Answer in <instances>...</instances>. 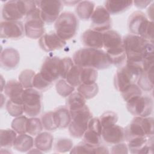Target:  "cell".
<instances>
[{"label": "cell", "instance_id": "obj_1", "mask_svg": "<svg viewBox=\"0 0 154 154\" xmlns=\"http://www.w3.org/2000/svg\"><path fill=\"white\" fill-rule=\"evenodd\" d=\"M75 64L102 70L108 68L111 64L106 53L101 49L83 48L78 50L73 56Z\"/></svg>", "mask_w": 154, "mask_h": 154}, {"label": "cell", "instance_id": "obj_39", "mask_svg": "<svg viewBox=\"0 0 154 154\" xmlns=\"http://www.w3.org/2000/svg\"><path fill=\"white\" fill-rule=\"evenodd\" d=\"M26 117L20 116L16 117L11 122L12 129L19 134H23L26 132L27 122Z\"/></svg>", "mask_w": 154, "mask_h": 154}, {"label": "cell", "instance_id": "obj_18", "mask_svg": "<svg viewBox=\"0 0 154 154\" xmlns=\"http://www.w3.org/2000/svg\"><path fill=\"white\" fill-rule=\"evenodd\" d=\"M101 137L106 143L116 144L125 140V129L117 125L102 128Z\"/></svg>", "mask_w": 154, "mask_h": 154}, {"label": "cell", "instance_id": "obj_47", "mask_svg": "<svg viewBox=\"0 0 154 154\" xmlns=\"http://www.w3.org/2000/svg\"><path fill=\"white\" fill-rule=\"evenodd\" d=\"M111 153H128V146L125 144L119 143L114 144L111 148Z\"/></svg>", "mask_w": 154, "mask_h": 154}, {"label": "cell", "instance_id": "obj_36", "mask_svg": "<svg viewBox=\"0 0 154 154\" xmlns=\"http://www.w3.org/2000/svg\"><path fill=\"white\" fill-rule=\"evenodd\" d=\"M35 73L31 69L23 70L19 75V81L25 89L33 87V81Z\"/></svg>", "mask_w": 154, "mask_h": 154}, {"label": "cell", "instance_id": "obj_21", "mask_svg": "<svg viewBox=\"0 0 154 154\" xmlns=\"http://www.w3.org/2000/svg\"><path fill=\"white\" fill-rule=\"evenodd\" d=\"M23 88L19 81L11 80L6 83L4 90L5 94L9 97L10 100L14 102L23 104L22 94L24 91Z\"/></svg>", "mask_w": 154, "mask_h": 154}, {"label": "cell", "instance_id": "obj_44", "mask_svg": "<svg viewBox=\"0 0 154 154\" xmlns=\"http://www.w3.org/2000/svg\"><path fill=\"white\" fill-rule=\"evenodd\" d=\"M73 144V141L69 138H60L55 144V150L59 153H65L71 150Z\"/></svg>", "mask_w": 154, "mask_h": 154}, {"label": "cell", "instance_id": "obj_17", "mask_svg": "<svg viewBox=\"0 0 154 154\" xmlns=\"http://www.w3.org/2000/svg\"><path fill=\"white\" fill-rule=\"evenodd\" d=\"M40 47L46 52L63 48L66 44V42L61 39L55 32H51L42 36L38 41Z\"/></svg>", "mask_w": 154, "mask_h": 154}, {"label": "cell", "instance_id": "obj_49", "mask_svg": "<svg viewBox=\"0 0 154 154\" xmlns=\"http://www.w3.org/2000/svg\"><path fill=\"white\" fill-rule=\"evenodd\" d=\"M153 4H151L150 7H149V8L147 10V13H148V16L149 17L150 16V19L152 20V21H153Z\"/></svg>", "mask_w": 154, "mask_h": 154}, {"label": "cell", "instance_id": "obj_19", "mask_svg": "<svg viewBox=\"0 0 154 154\" xmlns=\"http://www.w3.org/2000/svg\"><path fill=\"white\" fill-rule=\"evenodd\" d=\"M20 61V55L17 50L12 48H5L1 54V67L6 70L16 68Z\"/></svg>", "mask_w": 154, "mask_h": 154}, {"label": "cell", "instance_id": "obj_13", "mask_svg": "<svg viewBox=\"0 0 154 154\" xmlns=\"http://www.w3.org/2000/svg\"><path fill=\"white\" fill-rule=\"evenodd\" d=\"M91 29L100 32H104L110 29L112 20L110 14L104 7L97 6L90 18Z\"/></svg>", "mask_w": 154, "mask_h": 154}, {"label": "cell", "instance_id": "obj_22", "mask_svg": "<svg viewBox=\"0 0 154 154\" xmlns=\"http://www.w3.org/2000/svg\"><path fill=\"white\" fill-rule=\"evenodd\" d=\"M107 147L99 144L94 146L85 142L80 143L70 150V153H109Z\"/></svg>", "mask_w": 154, "mask_h": 154}, {"label": "cell", "instance_id": "obj_30", "mask_svg": "<svg viewBox=\"0 0 154 154\" xmlns=\"http://www.w3.org/2000/svg\"><path fill=\"white\" fill-rule=\"evenodd\" d=\"M34 144V141L32 137L25 134H19L17 137L13 145V147L17 151L26 152L32 149Z\"/></svg>", "mask_w": 154, "mask_h": 154}, {"label": "cell", "instance_id": "obj_35", "mask_svg": "<svg viewBox=\"0 0 154 154\" xmlns=\"http://www.w3.org/2000/svg\"><path fill=\"white\" fill-rule=\"evenodd\" d=\"M81 66L74 64L66 77L65 79L67 82L74 87L79 86L81 84Z\"/></svg>", "mask_w": 154, "mask_h": 154}, {"label": "cell", "instance_id": "obj_46", "mask_svg": "<svg viewBox=\"0 0 154 154\" xmlns=\"http://www.w3.org/2000/svg\"><path fill=\"white\" fill-rule=\"evenodd\" d=\"M73 65V61L69 57H65L61 59L60 62V77L63 79H66L68 72Z\"/></svg>", "mask_w": 154, "mask_h": 154}, {"label": "cell", "instance_id": "obj_16", "mask_svg": "<svg viewBox=\"0 0 154 154\" xmlns=\"http://www.w3.org/2000/svg\"><path fill=\"white\" fill-rule=\"evenodd\" d=\"M102 126L99 119L91 118L88 124V127L83 135L84 142L96 146L100 144Z\"/></svg>", "mask_w": 154, "mask_h": 154}, {"label": "cell", "instance_id": "obj_12", "mask_svg": "<svg viewBox=\"0 0 154 154\" xmlns=\"http://www.w3.org/2000/svg\"><path fill=\"white\" fill-rule=\"evenodd\" d=\"M40 11V17L43 22L52 23L57 20L63 5L60 1H36Z\"/></svg>", "mask_w": 154, "mask_h": 154}, {"label": "cell", "instance_id": "obj_33", "mask_svg": "<svg viewBox=\"0 0 154 154\" xmlns=\"http://www.w3.org/2000/svg\"><path fill=\"white\" fill-rule=\"evenodd\" d=\"M97 78V70L91 67H82L81 71V84L95 83Z\"/></svg>", "mask_w": 154, "mask_h": 154}, {"label": "cell", "instance_id": "obj_24", "mask_svg": "<svg viewBox=\"0 0 154 154\" xmlns=\"http://www.w3.org/2000/svg\"><path fill=\"white\" fill-rule=\"evenodd\" d=\"M132 4V1L108 0L105 2V8L110 14H117L126 11Z\"/></svg>", "mask_w": 154, "mask_h": 154}, {"label": "cell", "instance_id": "obj_8", "mask_svg": "<svg viewBox=\"0 0 154 154\" xmlns=\"http://www.w3.org/2000/svg\"><path fill=\"white\" fill-rule=\"evenodd\" d=\"M54 26L56 34L66 42L75 35L78 28V20L73 13L64 11L60 14Z\"/></svg>", "mask_w": 154, "mask_h": 154}, {"label": "cell", "instance_id": "obj_40", "mask_svg": "<svg viewBox=\"0 0 154 154\" xmlns=\"http://www.w3.org/2000/svg\"><path fill=\"white\" fill-rule=\"evenodd\" d=\"M122 96L125 102L129 100L142 95V90L135 84H132L121 92Z\"/></svg>", "mask_w": 154, "mask_h": 154}, {"label": "cell", "instance_id": "obj_37", "mask_svg": "<svg viewBox=\"0 0 154 154\" xmlns=\"http://www.w3.org/2000/svg\"><path fill=\"white\" fill-rule=\"evenodd\" d=\"M42 121L35 117H31L28 119L26 132L31 135H37L43 130Z\"/></svg>", "mask_w": 154, "mask_h": 154}, {"label": "cell", "instance_id": "obj_10", "mask_svg": "<svg viewBox=\"0 0 154 154\" xmlns=\"http://www.w3.org/2000/svg\"><path fill=\"white\" fill-rule=\"evenodd\" d=\"M152 99L148 96H140L134 97L126 102L128 111L135 117H146L153 111Z\"/></svg>", "mask_w": 154, "mask_h": 154}, {"label": "cell", "instance_id": "obj_3", "mask_svg": "<svg viewBox=\"0 0 154 154\" xmlns=\"http://www.w3.org/2000/svg\"><path fill=\"white\" fill-rule=\"evenodd\" d=\"M128 28L132 34L153 43V22L142 11H136L131 14L128 19Z\"/></svg>", "mask_w": 154, "mask_h": 154}, {"label": "cell", "instance_id": "obj_42", "mask_svg": "<svg viewBox=\"0 0 154 154\" xmlns=\"http://www.w3.org/2000/svg\"><path fill=\"white\" fill-rule=\"evenodd\" d=\"M41 121L43 128L47 131H54L58 128L55 123L53 111H49L43 114L42 116Z\"/></svg>", "mask_w": 154, "mask_h": 154}, {"label": "cell", "instance_id": "obj_7", "mask_svg": "<svg viewBox=\"0 0 154 154\" xmlns=\"http://www.w3.org/2000/svg\"><path fill=\"white\" fill-rule=\"evenodd\" d=\"M149 42L137 35L130 34L125 36L123 38V45L126 52L127 60L143 63V55Z\"/></svg>", "mask_w": 154, "mask_h": 154}, {"label": "cell", "instance_id": "obj_43", "mask_svg": "<svg viewBox=\"0 0 154 154\" xmlns=\"http://www.w3.org/2000/svg\"><path fill=\"white\" fill-rule=\"evenodd\" d=\"M6 109L12 117L20 116L24 112L23 104L14 102L10 99L7 102Z\"/></svg>", "mask_w": 154, "mask_h": 154}, {"label": "cell", "instance_id": "obj_38", "mask_svg": "<svg viewBox=\"0 0 154 154\" xmlns=\"http://www.w3.org/2000/svg\"><path fill=\"white\" fill-rule=\"evenodd\" d=\"M55 88L58 94L64 97L70 95L75 90V87L68 83L65 79L59 80L56 83Z\"/></svg>", "mask_w": 154, "mask_h": 154}, {"label": "cell", "instance_id": "obj_15", "mask_svg": "<svg viewBox=\"0 0 154 154\" xmlns=\"http://www.w3.org/2000/svg\"><path fill=\"white\" fill-rule=\"evenodd\" d=\"M57 57H47L43 61L40 73L48 81L52 82L60 77V62Z\"/></svg>", "mask_w": 154, "mask_h": 154}, {"label": "cell", "instance_id": "obj_9", "mask_svg": "<svg viewBox=\"0 0 154 154\" xmlns=\"http://www.w3.org/2000/svg\"><path fill=\"white\" fill-rule=\"evenodd\" d=\"M26 22L24 25L25 35L32 39L40 38L45 32L44 22L40 17L38 7L35 8L26 16Z\"/></svg>", "mask_w": 154, "mask_h": 154}, {"label": "cell", "instance_id": "obj_29", "mask_svg": "<svg viewBox=\"0 0 154 154\" xmlns=\"http://www.w3.org/2000/svg\"><path fill=\"white\" fill-rule=\"evenodd\" d=\"M94 10V3L90 1H79L76 7V13L79 18L87 20L91 18Z\"/></svg>", "mask_w": 154, "mask_h": 154}, {"label": "cell", "instance_id": "obj_45", "mask_svg": "<svg viewBox=\"0 0 154 154\" xmlns=\"http://www.w3.org/2000/svg\"><path fill=\"white\" fill-rule=\"evenodd\" d=\"M52 84V82L46 79L39 72L35 74L33 81V87L38 90H46Z\"/></svg>", "mask_w": 154, "mask_h": 154}, {"label": "cell", "instance_id": "obj_27", "mask_svg": "<svg viewBox=\"0 0 154 154\" xmlns=\"http://www.w3.org/2000/svg\"><path fill=\"white\" fill-rule=\"evenodd\" d=\"M54 137L52 135L48 132H40L34 140V145L42 152H49L52 147Z\"/></svg>", "mask_w": 154, "mask_h": 154}, {"label": "cell", "instance_id": "obj_6", "mask_svg": "<svg viewBox=\"0 0 154 154\" xmlns=\"http://www.w3.org/2000/svg\"><path fill=\"white\" fill-rule=\"evenodd\" d=\"M71 115V122L69 125V131L74 138H81L87 129L92 114L85 105L79 109L69 110Z\"/></svg>", "mask_w": 154, "mask_h": 154}, {"label": "cell", "instance_id": "obj_32", "mask_svg": "<svg viewBox=\"0 0 154 154\" xmlns=\"http://www.w3.org/2000/svg\"><path fill=\"white\" fill-rule=\"evenodd\" d=\"M85 105V99L79 92L72 93L66 100V106L69 110L79 109Z\"/></svg>", "mask_w": 154, "mask_h": 154}, {"label": "cell", "instance_id": "obj_23", "mask_svg": "<svg viewBox=\"0 0 154 154\" xmlns=\"http://www.w3.org/2000/svg\"><path fill=\"white\" fill-rule=\"evenodd\" d=\"M103 45L106 50L116 48L123 45V39L117 31L109 29L103 32Z\"/></svg>", "mask_w": 154, "mask_h": 154}, {"label": "cell", "instance_id": "obj_34", "mask_svg": "<svg viewBox=\"0 0 154 154\" xmlns=\"http://www.w3.org/2000/svg\"><path fill=\"white\" fill-rule=\"evenodd\" d=\"M78 91L85 99H90L98 93L99 87L96 82L91 84H81L78 86Z\"/></svg>", "mask_w": 154, "mask_h": 154}, {"label": "cell", "instance_id": "obj_20", "mask_svg": "<svg viewBox=\"0 0 154 154\" xmlns=\"http://www.w3.org/2000/svg\"><path fill=\"white\" fill-rule=\"evenodd\" d=\"M81 42L84 46L89 48L101 49L103 45V32L89 29L81 35Z\"/></svg>", "mask_w": 154, "mask_h": 154}, {"label": "cell", "instance_id": "obj_2", "mask_svg": "<svg viewBox=\"0 0 154 154\" xmlns=\"http://www.w3.org/2000/svg\"><path fill=\"white\" fill-rule=\"evenodd\" d=\"M143 70L142 63L126 60V64L120 67L115 75V88L117 91L122 92L130 85L135 84Z\"/></svg>", "mask_w": 154, "mask_h": 154}, {"label": "cell", "instance_id": "obj_5", "mask_svg": "<svg viewBox=\"0 0 154 154\" xmlns=\"http://www.w3.org/2000/svg\"><path fill=\"white\" fill-rule=\"evenodd\" d=\"M153 129V117H135L125 129V139L128 141L137 137H151Z\"/></svg>", "mask_w": 154, "mask_h": 154}, {"label": "cell", "instance_id": "obj_11", "mask_svg": "<svg viewBox=\"0 0 154 154\" xmlns=\"http://www.w3.org/2000/svg\"><path fill=\"white\" fill-rule=\"evenodd\" d=\"M24 112L31 117L38 116L42 108V94L35 89L30 88L24 90L22 94Z\"/></svg>", "mask_w": 154, "mask_h": 154}, {"label": "cell", "instance_id": "obj_25", "mask_svg": "<svg viewBox=\"0 0 154 154\" xmlns=\"http://www.w3.org/2000/svg\"><path fill=\"white\" fill-rule=\"evenodd\" d=\"M106 54L111 64L117 67H121L126 62V54L123 47L122 45L119 47L106 50Z\"/></svg>", "mask_w": 154, "mask_h": 154}, {"label": "cell", "instance_id": "obj_28", "mask_svg": "<svg viewBox=\"0 0 154 154\" xmlns=\"http://www.w3.org/2000/svg\"><path fill=\"white\" fill-rule=\"evenodd\" d=\"M137 85L144 91H150L153 88V66L143 70L137 80Z\"/></svg>", "mask_w": 154, "mask_h": 154}, {"label": "cell", "instance_id": "obj_41", "mask_svg": "<svg viewBox=\"0 0 154 154\" xmlns=\"http://www.w3.org/2000/svg\"><path fill=\"white\" fill-rule=\"evenodd\" d=\"M99 120L102 128H106L116 125L118 120V116L116 112L108 111L101 115Z\"/></svg>", "mask_w": 154, "mask_h": 154}, {"label": "cell", "instance_id": "obj_26", "mask_svg": "<svg viewBox=\"0 0 154 154\" xmlns=\"http://www.w3.org/2000/svg\"><path fill=\"white\" fill-rule=\"evenodd\" d=\"M55 123L58 128L64 129L69 126L71 122V115L66 106H60L54 111Z\"/></svg>", "mask_w": 154, "mask_h": 154}, {"label": "cell", "instance_id": "obj_48", "mask_svg": "<svg viewBox=\"0 0 154 154\" xmlns=\"http://www.w3.org/2000/svg\"><path fill=\"white\" fill-rule=\"evenodd\" d=\"M152 2V1H133V3L137 8L141 9L146 8Z\"/></svg>", "mask_w": 154, "mask_h": 154}, {"label": "cell", "instance_id": "obj_14", "mask_svg": "<svg viewBox=\"0 0 154 154\" xmlns=\"http://www.w3.org/2000/svg\"><path fill=\"white\" fill-rule=\"evenodd\" d=\"M25 28L23 23L17 21H3L0 25V35L1 38L17 40L23 37Z\"/></svg>", "mask_w": 154, "mask_h": 154}, {"label": "cell", "instance_id": "obj_31", "mask_svg": "<svg viewBox=\"0 0 154 154\" xmlns=\"http://www.w3.org/2000/svg\"><path fill=\"white\" fill-rule=\"evenodd\" d=\"M16 138V132L13 129H1L0 131L1 147L5 148L11 147L13 146Z\"/></svg>", "mask_w": 154, "mask_h": 154}, {"label": "cell", "instance_id": "obj_4", "mask_svg": "<svg viewBox=\"0 0 154 154\" xmlns=\"http://www.w3.org/2000/svg\"><path fill=\"white\" fill-rule=\"evenodd\" d=\"M38 7L36 1H10L2 8V18L6 21H17Z\"/></svg>", "mask_w": 154, "mask_h": 154}]
</instances>
